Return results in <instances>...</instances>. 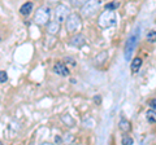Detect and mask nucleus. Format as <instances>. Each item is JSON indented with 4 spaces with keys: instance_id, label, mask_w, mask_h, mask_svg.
<instances>
[{
    "instance_id": "nucleus-1",
    "label": "nucleus",
    "mask_w": 156,
    "mask_h": 145,
    "mask_svg": "<svg viewBox=\"0 0 156 145\" xmlns=\"http://www.w3.org/2000/svg\"><path fill=\"white\" fill-rule=\"evenodd\" d=\"M116 23V14L113 11H109V9H105L99 16V20H98V25L103 29L111 27Z\"/></svg>"
},
{
    "instance_id": "nucleus-2",
    "label": "nucleus",
    "mask_w": 156,
    "mask_h": 145,
    "mask_svg": "<svg viewBox=\"0 0 156 145\" xmlns=\"http://www.w3.org/2000/svg\"><path fill=\"white\" fill-rule=\"evenodd\" d=\"M138 39H139V29H135L134 32L129 36L128 42H126V44H125V59L126 60L130 59V55L133 53L136 43H138Z\"/></svg>"
},
{
    "instance_id": "nucleus-3",
    "label": "nucleus",
    "mask_w": 156,
    "mask_h": 145,
    "mask_svg": "<svg viewBox=\"0 0 156 145\" xmlns=\"http://www.w3.org/2000/svg\"><path fill=\"white\" fill-rule=\"evenodd\" d=\"M65 26H66V30L68 31H78L82 26V20L81 17L78 16V13H70L66 18V22H65Z\"/></svg>"
},
{
    "instance_id": "nucleus-4",
    "label": "nucleus",
    "mask_w": 156,
    "mask_h": 145,
    "mask_svg": "<svg viewBox=\"0 0 156 145\" xmlns=\"http://www.w3.org/2000/svg\"><path fill=\"white\" fill-rule=\"evenodd\" d=\"M50 14H51V9L48 7H41L37 11L35 16H34V21H35V23H38V25H47L48 20H50Z\"/></svg>"
},
{
    "instance_id": "nucleus-5",
    "label": "nucleus",
    "mask_w": 156,
    "mask_h": 145,
    "mask_svg": "<svg viewBox=\"0 0 156 145\" xmlns=\"http://www.w3.org/2000/svg\"><path fill=\"white\" fill-rule=\"evenodd\" d=\"M100 7L99 0H89L83 7H82V14L85 17H91L98 12V9Z\"/></svg>"
},
{
    "instance_id": "nucleus-6",
    "label": "nucleus",
    "mask_w": 156,
    "mask_h": 145,
    "mask_svg": "<svg viewBox=\"0 0 156 145\" xmlns=\"http://www.w3.org/2000/svg\"><path fill=\"white\" fill-rule=\"evenodd\" d=\"M68 16H69V9H68L66 5L64 4H60V5H57L56 9H55V17L58 22L61 21H66Z\"/></svg>"
},
{
    "instance_id": "nucleus-7",
    "label": "nucleus",
    "mask_w": 156,
    "mask_h": 145,
    "mask_svg": "<svg viewBox=\"0 0 156 145\" xmlns=\"http://www.w3.org/2000/svg\"><path fill=\"white\" fill-rule=\"evenodd\" d=\"M53 71L56 72V74L61 75V76H66L68 74H69V70H68V67L61 64V62H58V64H56L55 66H53Z\"/></svg>"
},
{
    "instance_id": "nucleus-8",
    "label": "nucleus",
    "mask_w": 156,
    "mask_h": 145,
    "mask_svg": "<svg viewBox=\"0 0 156 145\" xmlns=\"http://www.w3.org/2000/svg\"><path fill=\"white\" fill-rule=\"evenodd\" d=\"M60 30V22L58 21H53V22H50L47 26V32L50 34V35H56Z\"/></svg>"
},
{
    "instance_id": "nucleus-9",
    "label": "nucleus",
    "mask_w": 156,
    "mask_h": 145,
    "mask_svg": "<svg viewBox=\"0 0 156 145\" xmlns=\"http://www.w3.org/2000/svg\"><path fill=\"white\" fill-rule=\"evenodd\" d=\"M86 43L85 40V36L83 35H81V34H78V35H74L72 38V40H70V44L72 46H74V47H82Z\"/></svg>"
},
{
    "instance_id": "nucleus-10",
    "label": "nucleus",
    "mask_w": 156,
    "mask_h": 145,
    "mask_svg": "<svg viewBox=\"0 0 156 145\" xmlns=\"http://www.w3.org/2000/svg\"><path fill=\"white\" fill-rule=\"evenodd\" d=\"M33 11V3H26V4H23V5L21 7V9H20V12H21L22 16H29V14L31 13Z\"/></svg>"
},
{
    "instance_id": "nucleus-11",
    "label": "nucleus",
    "mask_w": 156,
    "mask_h": 145,
    "mask_svg": "<svg viewBox=\"0 0 156 145\" xmlns=\"http://www.w3.org/2000/svg\"><path fill=\"white\" fill-rule=\"evenodd\" d=\"M119 127H120V130H122L124 132H128V131H130L131 126H130V122H129L128 119L121 118L120 119V123H119Z\"/></svg>"
},
{
    "instance_id": "nucleus-12",
    "label": "nucleus",
    "mask_w": 156,
    "mask_h": 145,
    "mask_svg": "<svg viewBox=\"0 0 156 145\" xmlns=\"http://www.w3.org/2000/svg\"><path fill=\"white\" fill-rule=\"evenodd\" d=\"M140 66H142V60L139 59V57H135V59L133 60V62H131V70H133V72H136Z\"/></svg>"
},
{
    "instance_id": "nucleus-13",
    "label": "nucleus",
    "mask_w": 156,
    "mask_h": 145,
    "mask_svg": "<svg viewBox=\"0 0 156 145\" xmlns=\"http://www.w3.org/2000/svg\"><path fill=\"white\" fill-rule=\"evenodd\" d=\"M105 60H107V52H100L99 55H96V57L94 59L96 65H101Z\"/></svg>"
},
{
    "instance_id": "nucleus-14",
    "label": "nucleus",
    "mask_w": 156,
    "mask_h": 145,
    "mask_svg": "<svg viewBox=\"0 0 156 145\" xmlns=\"http://www.w3.org/2000/svg\"><path fill=\"white\" fill-rule=\"evenodd\" d=\"M61 120H62V122H64L66 126H69V127H72V126L74 124V119H73L72 115H69V114L61 115Z\"/></svg>"
},
{
    "instance_id": "nucleus-15",
    "label": "nucleus",
    "mask_w": 156,
    "mask_h": 145,
    "mask_svg": "<svg viewBox=\"0 0 156 145\" xmlns=\"http://www.w3.org/2000/svg\"><path fill=\"white\" fill-rule=\"evenodd\" d=\"M146 117H147L148 122H151V123L156 122V112H155V110H148V112L146 113Z\"/></svg>"
},
{
    "instance_id": "nucleus-16",
    "label": "nucleus",
    "mask_w": 156,
    "mask_h": 145,
    "mask_svg": "<svg viewBox=\"0 0 156 145\" xmlns=\"http://www.w3.org/2000/svg\"><path fill=\"white\" fill-rule=\"evenodd\" d=\"M87 2H89V0H70V3L74 7H83Z\"/></svg>"
},
{
    "instance_id": "nucleus-17",
    "label": "nucleus",
    "mask_w": 156,
    "mask_h": 145,
    "mask_svg": "<svg viewBox=\"0 0 156 145\" xmlns=\"http://www.w3.org/2000/svg\"><path fill=\"white\" fill-rule=\"evenodd\" d=\"M147 40L148 42H156V30H151L148 34H147Z\"/></svg>"
},
{
    "instance_id": "nucleus-18",
    "label": "nucleus",
    "mask_w": 156,
    "mask_h": 145,
    "mask_svg": "<svg viewBox=\"0 0 156 145\" xmlns=\"http://www.w3.org/2000/svg\"><path fill=\"white\" fill-rule=\"evenodd\" d=\"M8 80V75L5 71L0 70V83H5V82Z\"/></svg>"
},
{
    "instance_id": "nucleus-19",
    "label": "nucleus",
    "mask_w": 156,
    "mask_h": 145,
    "mask_svg": "<svg viewBox=\"0 0 156 145\" xmlns=\"http://www.w3.org/2000/svg\"><path fill=\"white\" fill-rule=\"evenodd\" d=\"M122 144L124 145H131L133 144V139L129 137V136H125V137H122Z\"/></svg>"
},
{
    "instance_id": "nucleus-20",
    "label": "nucleus",
    "mask_w": 156,
    "mask_h": 145,
    "mask_svg": "<svg viewBox=\"0 0 156 145\" xmlns=\"http://www.w3.org/2000/svg\"><path fill=\"white\" fill-rule=\"evenodd\" d=\"M117 7H119V3H109L105 5V9H109V11H113V9H116Z\"/></svg>"
},
{
    "instance_id": "nucleus-21",
    "label": "nucleus",
    "mask_w": 156,
    "mask_h": 145,
    "mask_svg": "<svg viewBox=\"0 0 156 145\" xmlns=\"http://www.w3.org/2000/svg\"><path fill=\"white\" fill-rule=\"evenodd\" d=\"M150 106H151L152 109H156V99H154V100L150 101Z\"/></svg>"
},
{
    "instance_id": "nucleus-22",
    "label": "nucleus",
    "mask_w": 156,
    "mask_h": 145,
    "mask_svg": "<svg viewBox=\"0 0 156 145\" xmlns=\"http://www.w3.org/2000/svg\"><path fill=\"white\" fill-rule=\"evenodd\" d=\"M55 140H56V143H60V141H61V139H60V137H57V136H56Z\"/></svg>"
},
{
    "instance_id": "nucleus-23",
    "label": "nucleus",
    "mask_w": 156,
    "mask_h": 145,
    "mask_svg": "<svg viewBox=\"0 0 156 145\" xmlns=\"http://www.w3.org/2000/svg\"><path fill=\"white\" fill-rule=\"evenodd\" d=\"M95 101H99V104H100V97H98V96H96V97H95Z\"/></svg>"
},
{
    "instance_id": "nucleus-24",
    "label": "nucleus",
    "mask_w": 156,
    "mask_h": 145,
    "mask_svg": "<svg viewBox=\"0 0 156 145\" xmlns=\"http://www.w3.org/2000/svg\"><path fill=\"white\" fill-rule=\"evenodd\" d=\"M51 3H55V2H58V0H50Z\"/></svg>"
}]
</instances>
